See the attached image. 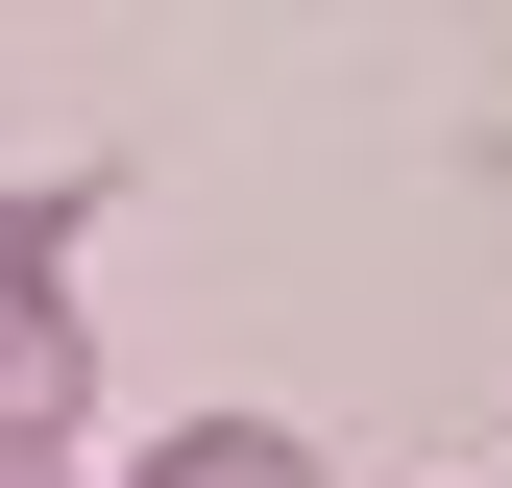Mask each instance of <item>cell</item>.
<instances>
[{"instance_id":"1","label":"cell","mask_w":512,"mask_h":488,"mask_svg":"<svg viewBox=\"0 0 512 488\" xmlns=\"http://www.w3.org/2000/svg\"><path fill=\"white\" fill-rule=\"evenodd\" d=\"M74 244H98V196H74V171H49V196H0V440H49V415H74V366H98Z\"/></svg>"},{"instance_id":"2","label":"cell","mask_w":512,"mask_h":488,"mask_svg":"<svg viewBox=\"0 0 512 488\" xmlns=\"http://www.w3.org/2000/svg\"><path fill=\"white\" fill-rule=\"evenodd\" d=\"M122 488H317V440H293V415H171Z\"/></svg>"},{"instance_id":"3","label":"cell","mask_w":512,"mask_h":488,"mask_svg":"<svg viewBox=\"0 0 512 488\" xmlns=\"http://www.w3.org/2000/svg\"><path fill=\"white\" fill-rule=\"evenodd\" d=\"M0 488H98V464H74V440H0Z\"/></svg>"}]
</instances>
